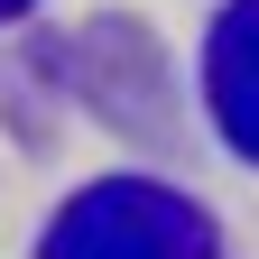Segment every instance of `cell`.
<instances>
[{
	"mask_svg": "<svg viewBox=\"0 0 259 259\" xmlns=\"http://www.w3.org/2000/svg\"><path fill=\"white\" fill-rule=\"evenodd\" d=\"M37 259H222V232L167 176H93L56 204Z\"/></svg>",
	"mask_w": 259,
	"mask_h": 259,
	"instance_id": "cell-1",
	"label": "cell"
},
{
	"mask_svg": "<svg viewBox=\"0 0 259 259\" xmlns=\"http://www.w3.org/2000/svg\"><path fill=\"white\" fill-rule=\"evenodd\" d=\"M204 111L222 148L259 167V0H222L204 28Z\"/></svg>",
	"mask_w": 259,
	"mask_h": 259,
	"instance_id": "cell-2",
	"label": "cell"
},
{
	"mask_svg": "<svg viewBox=\"0 0 259 259\" xmlns=\"http://www.w3.org/2000/svg\"><path fill=\"white\" fill-rule=\"evenodd\" d=\"M28 10H37V0H0V28H10V19H28Z\"/></svg>",
	"mask_w": 259,
	"mask_h": 259,
	"instance_id": "cell-3",
	"label": "cell"
}]
</instances>
